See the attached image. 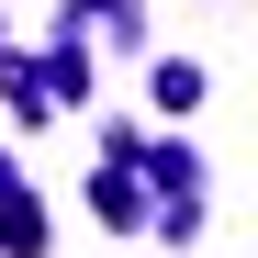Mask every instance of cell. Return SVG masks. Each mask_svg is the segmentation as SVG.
<instances>
[{
    "mask_svg": "<svg viewBox=\"0 0 258 258\" xmlns=\"http://www.w3.org/2000/svg\"><path fill=\"white\" fill-rule=\"evenodd\" d=\"M90 213H101V225H146V180H123V157H112L90 180Z\"/></svg>",
    "mask_w": 258,
    "mask_h": 258,
    "instance_id": "obj_1",
    "label": "cell"
},
{
    "mask_svg": "<svg viewBox=\"0 0 258 258\" xmlns=\"http://www.w3.org/2000/svg\"><path fill=\"white\" fill-rule=\"evenodd\" d=\"M123 168H146L157 191H191V180H202V157H191V146H146V157H123Z\"/></svg>",
    "mask_w": 258,
    "mask_h": 258,
    "instance_id": "obj_2",
    "label": "cell"
},
{
    "mask_svg": "<svg viewBox=\"0 0 258 258\" xmlns=\"http://www.w3.org/2000/svg\"><path fill=\"white\" fill-rule=\"evenodd\" d=\"M146 90H157V112H191V101H202V68H191V56H168Z\"/></svg>",
    "mask_w": 258,
    "mask_h": 258,
    "instance_id": "obj_3",
    "label": "cell"
}]
</instances>
